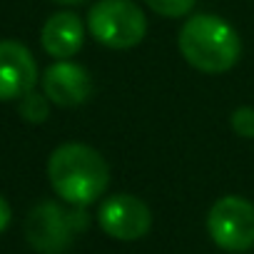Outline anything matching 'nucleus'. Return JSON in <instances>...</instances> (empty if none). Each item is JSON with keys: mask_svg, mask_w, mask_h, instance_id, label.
Here are the masks:
<instances>
[{"mask_svg": "<svg viewBox=\"0 0 254 254\" xmlns=\"http://www.w3.org/2000/svg\"><path fill=\"white\" fill-rule=\"evenodd\" d=\"M48 177L63 202L72 207H87L107 190L110 167L95 147L65 142L53 150L48 160Z\"/></svg>", "mask_w": 254, "mask_h": 254, "instance_id": "1", "label": "nucleus"}, {"mask_svg": "<svg viewBox=\"0 0 254 254\" xmlns=\"http://www.w3.org/2000/svg\"><path fill=\"white\" fill-rule=\"evenodd\" d=\"M177 45L187 65L207 75L232 70L242 55V43L237 30L227 20L209 13L187 18V23L180 30Z\"/></svg>", "mask_w": 254, "mask_h": 254, "instance_id": "2", "label": "nucleus"}, {"mask_svg": "<svg viewBox=\"0 0 254 254\" xmlns=\"http://www.w3.org/2000/svg\"><path fill=\"white\" fill-rule=\"evenodd\" d=\"M87 28L100 45L130 50L142 43L147 33V18L135 0H97L90 8Z\"/></svg>", "mask_w": 254, "mask_h": 254, "instance_id": "3", "label": "nucleus"}, {"mask_svg": "<svg viewBox=\"0 0 254 254\" xmlns=\"http://www.w3.org/2000/svg\"><path fill=\"white\" fill-rule=\"evenodd\" d=\"M87 222L85 207L65 209L58 202H40L25 219V237L35 252L60 254L72 244L77 232L87 229Z\"/></svg>", "mask_w": 254, "mask_h": 254, "instance_id": "4", "label": "nucleus"}, {"mask_svg": "<svg viewBox=\"0 0 254 254\" xmlns=\"http://www.w3.org/2000/svg\"><path fill=\"white\" fill-rule=\"evenodd\" d=\"M207 232L224 252H247L254 247V204L244 197L227 194L207 214Z\"/></svg>", "mask_w": 254, "mask_h": 254, "instance_id": "5", "label": "nucleus"}, {"mask_svg": "<svg viewBox=\"0 0 254 254\" xmlns=\"http://www.w3.org/2000/svg\"><path fill=\"white\" fill-rule=\"evenodd\" d=\"M97 222L105 234L120 242L142 239L152 227L150 207L135 194H115L107 197L97 209Z\"/></svg>", "mask_w": 254, "mask_h": 254, "instance_id": "6", "label": "nucleus"}, {"mask_svg": "<svg viewBox=\"0 0 254 254\" xmlns=\"http://www.w3.org/2000/svg\"><path fill=\"white\" fill-rule=\"evenodd\" d=\"M38 82L33 53L18 40H0V102L20 100Z\"/></svg>", "mask_w": 254, "mask_h": 254, "instance_id": "7", "label": "nucleus"}, {"mask_svg": "<svg viewBox=\"0 0 254 254\" xmlns=\"http://www.w3.org/2000/svg\"><path fill=\"white\" fill-rule=\"evenodd\" d=\"M43 90L50 102L60 107H77L85 105L92 95V77L90 72L70 60H58L43 75Z\"/></svg>", "mask_w": 254, "mask_h": 254, "instance_id": "8", "label": "nucleus"}, {"mask_svg": "<svg viewBox=\"0 0 254 254\" xmlns=\"http://www.w3.org/2000/svg\"><path fill=\"white\" fill-rule=\"evenodd\" d=\"M40 43L50 58L67 60L85 43V25L75 13H55L45 20Z\"/></svg>", "mask_w": 254, "mask_h": 254, "instance_id": "9", "label": "nucleus"}, {"mask_svg": "<svg viewBox=\"0 0 254 254\" xmlns=\"http://www.w3.org/2000/svg\"><path fill=\"white\" fill-rule=\"evenodd\" d=\"M48 102H50L48 95H38V92L30 90L28 95L20 97V115H23L28 122L40 125V122H45L48 115H50V105H48Z\"/></svg>", "mask_w": 254, "mask_h": 254, "instance_id": "10", "label": "nucleus"}, {"mask_svg": "<svg viewBox=\"0 0 254 254\" xmlns=\"http://www.w3.org/2000/svg\"><path fill=\"white\" fill-rule=\"evenodd\" d=\"M145 3L162 18H185L194 10L197 0H145Z\"/></svg>", "mask_w": 254, "mask_h": 254, "instance_id": "11", "label": "nucleus"}, {"mask_svg": "<svg viewBox=\"0 0 254 254\" xmlns=\"http://www.w3.org/2000/svg\"><path fill=\"white\" fill-rule=\"evenodd\" d=\"M229 125H232V130H234L239 137L254 140V107H249V105L237 107V110L229 115Z\"/></svg>", "mask_w": 254, "mask_h": 254, "instance_id": "12", "label": "nucleus"}, {"mask_svg": "<svg viewBox=\"0 0 254 254\" xmlns=\"http://www.w3.org/2000/svg\"><path fill=\"white\" fill-rule=\"evenodd\" d=\"M8 224H10V204L5 202L3 194H0V232H5Z\"/></svg>", "mask_w": 254, "mask_h": 254, "instance_id": "13", "label": "nucleus"}, {"mask_svg": "<svg viewBox=\"0 0 254 254\" xmlns=\"http://www.w3.org/2000/svg\"><path fill=\"white\" fill-rule=\"evenodd\" d=\"M55 3H63V5H77V3H85V0H55Z\"/></svg>", "mask_w": 254, "mask_h": 254, "instance_id": "14", "label": "nucleus"}]
</instances>
